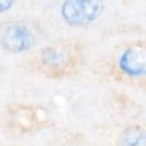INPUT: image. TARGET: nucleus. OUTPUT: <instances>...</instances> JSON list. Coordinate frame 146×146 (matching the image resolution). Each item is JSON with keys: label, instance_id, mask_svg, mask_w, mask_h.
<instances>
[{"label": "nucleus", "instance_id": "7ed1b4c3", "mask_svg": "<svg viewBox=\"0 0 146 146\" xmlns=\"http://www.w3.org/2000/svg\"><path fill=\"white\" fill-rule=\"evenodd\" d=\"M1 43L5 49L10 52H25L30 50L35 39L29 27L22 24H15L6 29L1 36Z\"/></svg>", "mask_w": 146, "mask_h": 146}, {"label": "nucleus", "instance_id": "f257e3e1", "mask_svg": "<svg viewBox=\"0 0 146 146\" xmlns=\"http://www.w3.org/2000/svg\"><path fill=\"white\" fill-rule=\"evenodd\" d=\"M105 0H64L60 5V17L72 27L92 24L104 14Z\"/></svg>", "mask_w": 146, "mask_h": 146}, {"label": "nucleus", "instance_id": "39448f33", "mask_svg": "<svg viewBox=\"0 0 146 146\" xmlns=\"http://www.w3.org/2000/svg\"><path fill=\"white\" fill-rule=\"evenodd\" d=\"M42 59L48 66H58L64 62V54L57 49H44Z\"/></svg>", "mask_w": 146, "mask_h": 146}, {"label": "nucleus", "instance_id": "423d86ee", "mask_svg": "<svg viewBox=\"0 0 146 146\" xmlns=\"http://www.w3.org/2000/svg\"><path fill=\"white\" fill-rule=\"evenodd\" d=\"M15 5V0H0V14L10 10Z\"/></svg>", "mask_w": 146, "mask_h": 146}, {"label": "nucleus", "instance_id": "f03ea898", "mask_svg": "<svg viewBox=\"0 0 146 146\" xmlns=\"http://www.w3.org/2000/svg\"><path fill=\"white\" fill-rule=\"evenodd\" d=\"M117 67L132 79L146 76V49L138 46L128 47L119 55Z\"/></svg>", "mask_w": 146, "mask_h": 146}, {"label": "nucleus", "instance_id": "20e7f679", "mask_svg": "<svg viewBox=\"0 0 146 146\" xmlns=\"http://www.w3.org/2000/svg\"><path fill=\"white\" fill-rule=\"evenodd\" d=\"M119 146H146V130L138 125L128 127L119 137Z\"/></svg>", "mask_w": 146, "mask_h": 146}]
</instances>
